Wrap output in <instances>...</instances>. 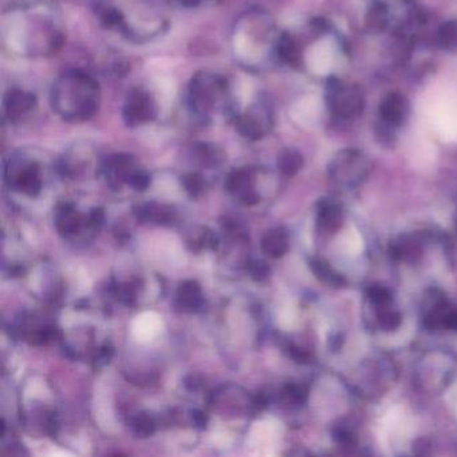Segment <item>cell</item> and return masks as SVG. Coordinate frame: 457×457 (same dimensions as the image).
<instances>
[{
  "mask_svg": "<svg viewBox=\"0 0 457 457\" xmlns=\"http://www.w3.org/2000/svg\"><path fill=\"white\" fill-rule=\"evenodd\" d=\"M158 106L149 91L143 88L129 90L123 106V123L128 128H138L157 118Z\"/></svg>",
  "mask_w": 457,
  "mask_h": 457,
  "instance_id": "5b68a950",
  "label": "cell"
},
{
  "mask_svg": "<svg viewBox=\"0 0 457 457\" xmlns=\"http://www.w3.org/2000/svg\"><path fill=\"white\" fill-rule=\"evenodd\" d=\"M180 1H181V4H184L185 7H197V6H200L201 3L205 1V0H180Z\"/></svg>",
  "mask_w": 457,
  "mask_h": 457,
  "instance_id": "e575fe53",
  "label": "cell"
},
{
  "mask_svg": "<svg viewBox=\"0 0 457 457\" xmlns=\"http://www.w3.org/2000/svg\"><path fill=\"white\" fill-rule=\"evenodd\" d=\"M401 324V315L396 312H382L379 314V326L386 330L391 332L397 329Z\"/></svg>",
  "mask_w": 457,
  "mask_h": 457,
  "instance_id": "d4e9b609",
  "label": "cell"
},
{
  "mask_svg": "<svg viewBox=\"0 0 457 457\" xmlns=\"http://www.w3.org/2000/svg\"><path fill=\"white\" fill-rule=\"evenodd\" d=\"M366 22L374 30H382L386 24V9L384 4H374L369 10Z\"/></svg>",
  "mask_w": 457,
  "mask_h": 457,
  "instance_id": "603a6c76",
  "label": "cell"
},
{
  "mask_svg": "<svg viewBox=\"0 0 457 457\" xmlns=\"http://www.w3.org/2000/svg\"><path fill=\"white\" fill-rule=\"evenodd\" d=\"M236 130L247 140L257 141L271 132L275 123V113L271 101L266 96H259L251 102L245 112L235 115Z\"/></svg>",
  "mask_w": 457,
  "mask_h": 457,
  "instance_id": "277c9868",
  "label": "cell"
},
{
  "mask_svg": "<svg viewBox=\"0 0 457 457\" xmlns=\"http://www.w3.org/2000/svg\"><path fill=\"white\" fill-rule=\"evenodd\" d=\"M118 298L125 303V304H133L135 301V291H134L133 284H123L117 289Z\"/></svg>",
  "mask_w": 457,
  "mask_h": 457,
  "instance_id": "f546056e",
  "label": "cell"
},
{
  "mask_svg": "<svg viewBox=\"0 0 457 457\" xmlns=\"http://www.w3.org/2000/svg\"><path fill=\"white\" fill-rule=\"evenodd\" d=\"M225 190L232 193L237 200L245 205H254L259 201L255 188L254 178L250 169H236L225 180Z\"/></svg>",
  "mask_w": 457,
  "mask_h": 457,
  "instance_id": "ba28073f",
  "label": "cell"
},
{
  "mask_svg": "<svg viewBox=\"0 0 457 457\" xmlns=\"http://www.w3.org/2000/svg\"><path fill=\"white\" fill-rule=\"evenodd\" d=\"M310 267L314 271V274L318 278L322 279L326 283H329V284H332L334 287L345 286V279L342 278L339 274H337L334 269L329 266V263H326L324 260H319V259L312 260Z\"/></svg>",
  "mask_w": 457,
  "mask_h": 457,
  "instance_id": "d6986e66",
  "label": "cell"
},
{
  "mask_svg": "<svg viewBox=\"0 0 457 457\" xmlns=\"http://www.w3.org/2000/svg\"><path fill=\"white\" fill-rule=\"evenodd\" d=\"M456 225H457V223H456Z\"/></svg>",
  "mask_w": 457,
  "mask_h": 457,
  "instance_id": "d590c367",
  "label": "cell"
},
{
  "mask_svg": "<svg viewBox=\"0 0 457 457\" xmlns=\"http://www.w3.org/2000/svg\"><path fill=\"white\" fill-rule=\"evenodd\" d=\"M103 219H105V213L100 208H97L90 212L88 224L91 227H100L101 224L103 223Z\"/></svg>",
  "mask_w": 457,
  "mask_h": 457,
  "instance_id": "1f68e13d",
  "label": "cell"
},
{
  "mask_svg": "<svg viewBox=\"0 0 457 457\" xmlns=\"http://www.w3.org/2000/svg\"><path fill=\"white\" fill-rule=\"evenodd\" d=\"M250 274L254 280H257V282H262L265 279L268 278L269 275V267H268L267 263L266 262H262V260H255L250 265Z\"/></svg>",
  "mask_w": 457,
  "mask_h": 457,
  "instance_id": "484cf974",
  "label": "cell"
},
{
  "mask_svg": "<svg viewBox=\"0 0 457 457\" xmlns=\"http://www.w3.org/2000/svg\"><path fill=\"white\" fill-rule=\"evenodd\" d=\"M140 217L143 220L152 222V223L168 224L175 219V212L167 205L152 202V204H146L140 210Z\"/></svg>",
  "mask_w": 457,
  "mask_h": 457,
  "instance_id": "e0dca14e",
  "label": "cell"
},
{
  "mask_svg": "<svg viewBox=\"0 0 457 457\" xmlns=\"http://www.w3.org/2000/svg\"><path fill=\"white\" fill-rule=\"evenodd\" d=\"M133 429L135 435L140 437H148L152 436L156 431V423L153 417H150L146 413L138 414L133 421Z\"/></svg>",
  "mask_w": 457,
  "mask_h": 457,
  "instance_id": "7402d4cb",
  "label": "cell"
},
{
  "mask_svg": "<svg viewBox=\"0 0 457 457\" xmlns=\"http://www.w3.org/2000/svg\"><path fill=\"white\" fill-rule=\"evenodd\" d=\"M326 102L332 112L345 120L358 117L365 106V100L361 90L344 86L337 79H332L327 85Z\"/></svg>",
  "mask_w": 457,
  "mask_h": 457,
  "instance_id": "8992f818",
  "label": "cell"
},
{
  "mask_svg": "<svg viewBox=\"0 0 457 457\" xmlns=\"http://www.w3.org/2000/svg\"><path fill=\"white\" fill-rule=\"evenodd\" d=\"M369 298L377 304H385L386 302L391 301V292L385 287H370L368 290Z\"/></svg>",
  "mask_w": 457,
  "mask_h": 457,
  "instance_id": "4316f807",
  "label": "cell"
},
{
  "mask_svg": "<svg viewBox=\"0 0 457 457\" xmlns=\"http://www.w3.org/2000/svg\"><path fill=\"white\" fill-rule=\"evenodd\" d=\"M365 158L357 150H344L337 157L330 167L332 176L337 180L342 178H358L361 176L362 168H366Z\"/></svg>",
  "mask_w": 457,
  "mask_h": 457,
  "instance_id": "8fae6325",
  "label": "cell"
},
{
  "mask_svg": "<svg viewBox=\"0 0 457 457\" xmlns=\"http://www.w3.org/2000/svg\"><path fill=\"white\" fill-rule=\"evenodd\" d=\"M192 419H193V423L199 428H205V425L208 423V417L205 416V413H202L201 411H193Z\"/></svg>",
  "mask_w": 457,
  "mask_h": 457,
  "instance_id": "d6a6232c",
  "label": "cell"
},
{
  "mask_svg": "<svg viewBox=\"0 0 457 457\" xmlns=\"http://www.w3.org/2000/svg\"><path fill=\"white\" fill-rule=\"evenodd\" d=\"M185 386L190 389V391H197L200 388L201 382L200 379L197 376H188L185 379Z\"/></svg>",
  "mask_w": 457,
  "mask_h": 457,
  "instance_id": "836d02e7",
  "label": "cell"
},
{
  "mask_svg": "<svg viewBox=\"0 0 457 457\" xmlns=\"http://www.w3.org/2000/svg\"><path fill=\"white\" fill-rule=\"evenodd\" d=\"M4 22L10 46L29 56L56 54L65 42L56 12L46 4L30 3L14 9Z\"/></svg>",
  "mask_w": 457,
  "mask_h": 457,
  "instance_id": "6da1fadb",
  "label": "cell"
},
{
  "mask_svg": "<svg viewBox=\"0 0 457 457\" xmlns=\"http://www.w3.org/2000/svg\"><path fill=\"white\" fill-rule=\"evenodd\" d=\"M11 184L16 190H21L29 196H36L42 188L39 165L34 161L30 163L18 161L16 169L12 170Z\"/></svg>",
  "mask_w": 457,
  "mask_h": 457,
  "instance_id": "30bf717a",
  "label": "cell"
},
{
  "mask_svg": "<svg viewBox=\"0 0 457 457\" xmlns=\"http://www.w3.org/2000/svg\"><path fill=\"white\" fill-rule=\"evenodd\" d=\"M277 54L283 62L289 63L290 66L298 67L302 65L301 47L291 34L283 33L279 36Z\"/></svg>",
  "mask_w": 457,
  "mask_h": 457,
  "instance_id": "9a60e30c",
  "label": "cell"
},
{
  "mask_svg": "<svg viewBox=\"0 0 457 457\" xmlns=\"http://www.w3.org/2000/svg\"><path fill=\"white\" fill-rule=\"evenodd\" d=\"M129 184L133 187L134 190H145L150 184V179L145 172H141L137 169L134 172L133 176L129 180Z\"/></svg>",
  "mask_w": 457,
  "mask_h": 457,
  "instance_id": "f1b7e54d",
  "label": "cell"
},
{
  "mask_svg": "<svg viewBox=\"0 0 457 457\" xmlns=\"http://www.w3.org/2000/svg\"><path fill=\"white\" fill-rule=\"evenodd\" d=\"M409 112V101L401 93H391L379 103V117L391 128H399L406 123Z\"/></svg>",
  "mask_w": 457,
  "mask_h": 457,
  "instance_id": "9c48e42d",
  "label": "cell"
},
{
  "mask_svg": "<svg viewBox=\"0 0 457 457\" xmlns=\"http://www.w3.org/2000/svg\"><path fill=\"white\" fill-rule=\"evenodd\" d=\"M318 220H319V225L324 228V231L334 234L337 230H339L342 223V212L337 205L326 204L319 212Z\"/></svg>",
  "mask_w": 457,
  "mask_h": 457,
  "instance_id": "ffe728a7",
  "label": "cell"
},
{
  "mask_svg": "<svg viewBox=\"0 0 457 457\" xmlns=\"http://www.w3.org/2000/svg\"><path fill=\"white\" fill-rule=\"evenodd\" d=\"M303 167V157L295 149H284L278 157L279 170L286 176L297 175Z\"/></svg>",
  "mask_w": 457,
  "mask_h": 457,
  "instance_id": "ac0fdd59",
  "label": "cell"
},
{
  "mask_svg": "<svg viewBox=\"0 0 457 457\" xmlns=\"http://www.w3.org/2000/svg\"><path fill=\"white\" fill-rule=\"evenodd\" d=\"M36 97L29 90L11 88L3 98V113L9 123H18L27 118L36 108Z\"/></svg>",
  "mask_w": 457,
  "mask_h": 457,
  "instance_id": "52a82bcc",
  "label": "cell"
},
{
  "mask_svg": "<svg viewBox=\"0 0 457 457\" xmlns=\"http://www.w3.org/2000/svg\"><path fill=\"white\" fill-rule=\"evenodd\" d=\"M286 394L291 400L297 404H302L307 399V389L303 385H287L286 386Z\"/></svg>",
  "mask_w": 457,
  "mask_h": 457,
  "instance_id": "83f0119b",
  "label": "cell"
},
{
  "mask_svg": "<svg viewBox=\"0 0 457 457\" xmlns=\"http://www.w3.org/2000/svg\"><path fill=\"white\" fill-rule=\"evenodd\" d=\"M263 252L271 257H283L289 250V234L284 228H275L265 235L262 240Z\"/></svg>",
  "mask_w": 457,
  "mask_h": 457,
  "instance_id": "4fadbf2b",
  "label": "cell"
},
{
  "mask_svg": "<svg viewBox=\"0 0 457 457\" xmlns=\"http://www.w3.org/2000/svg\"><path fill=\"white\" fill-rule=\"evenodd\" d=\"M181 183L192 197H196L202 190V178L199 173H188L181 178Z\"/></svg>",
  "mask_w": 457,
  "mask_h": 457,
  "instance_id": "cb8c5ba5",
  "label": "cell"
},
{
  "mask_svg": "<svg viewBox=\"0 0 457 457\" xmlns=\"http://www.w3.org/2000/svg\"><path fill=\"white\" fill-rule=\"evenodd\" d=\"M50 102L53 112L66 123L89 121L100 109V85L86 71L70 68L53 83Z\"/></svg>",
  "mask_w": 457,
  "mask_h": 457,
  "instance_id": "7a4b0ae2",
  "label": "cell"
},
{
  "mask_svg": "<svg viewBox=\"0 0 457 457\" xmlns=\"http://www.w3.org/2000/svg\"><path fill=\"white\" fill-rule=\"evenodd\" d=\"M178 306L183 312H195L201 306V289L197 282L185 280L178 291Z\"/></svg>",
  "mask_w": 457,
  "mask_h": 457,
  "instance_id": "5bb4252c",
  "label": "cell"
},
{
  "mask_svg": "<svg viewBox=\"0 0 457 457\" xmlns=\"http://www.w3.org/2000/svg\"><path fill=\"white\" fill-rule=\"evenodd\" d=\"M105 170L111 184L120 187L123 183L129 184V180L137 169L134 167L133 157L126 153H117L106 160Z\"/></svg>",
  "mask_w": 457,
  "mask_h": 457,
  "instance_id": "7c38bea8",
  "label": "cell"
},
{
  "mask_svg": "<svg viewBox=\"0 0 457 457\" xmlns=\"http://www.w3.org/2000/svg\"><path fill=\"white\" fill-rule=\"evenodd\" d=\"M290 356L292 359H295L297 362H302V364L309 362L310 358H312V356H310L304 349H299V347H297V346H295V347H291Z\"/></svg>",
  "mask_w": 457,
  "mask_h": 457,
  "instance_id": "4dcf8cb0",
  "label": "cell"
},
{
  "mask_svg": "<svg viewBox=\"0 0 457 457\" xmlns=\"http://www.w3.org/2000/svg\"><path fill=\"white\" fill-rule=\"evenodd\" d=\"M437 42L446 50L457 48V21L446 22L437 33Z\"/></svg>",
  "mask_w": 457,
  "mask_h": 457,
  "instance_id": "44dd1931",
  "label": "cell"
},
{
  "mask_svg": "<svg viewBox=\"0 0 457 457\" xmlns=\"http://www.w3.org/2000/svg\"><path fill=\"white\" fill-rule=\"evenodd\" d=\"M187 102L190 113L202 123H212L220 115H235L228 81L211 71H199L190 78Z\"/></svg>",
  "mask_w": 457,
  "mask_h": 457,
  "instance_id": "3957f363",
  "label": "cell"
},
{
  "mask_svg": "<svg viewBox=\"0 0 457 457\" xmlns=\"http://www.w3.org/2000/svg\"><path fill=\"white\" fill-rule=\"evenodd\" d=\"M83 224V219L71 205H63L56 212V228L65 236L78 232Z\"/></svg>",
  "mask_w": 457,
  "mask_h": 457,
  "instance_id": "2e32d148",
  "label": "cell"
}]
</instances>
